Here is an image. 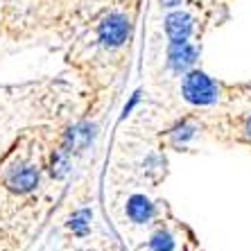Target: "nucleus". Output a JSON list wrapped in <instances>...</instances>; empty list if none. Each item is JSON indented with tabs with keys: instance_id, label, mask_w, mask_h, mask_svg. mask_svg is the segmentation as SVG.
<instances>
[{
	"instance_id": "obj_5",
	"label": "nucleus",
	"mask_w": 251,
	"mask_h": 251,
	"mask_svg": "<svg viewBox=\"0 0 251 251\" xmlns=\"http://www.w3.org/2000/svg\"><path fill=\"white\" fill-rule=\"evenodd\" d=\"M150 215H152V206L145 197H134L129 201V217L134 222H145Z\"/></svg>"
},
{
	"instance_id": "obj_3",
	"label": "nucleus",
	"mask_w": 251,
	"mask_h": 251,
	"mask_svg": "<svg viewBox=\"0 0 251 251\" xmlns=\"http://www.w3.org/2000/svg\"><path fill=\"white\" fill-rule=\"evenodd\" d=\"M193 29V18L183 12H175L165 18V32L172 41H183Z\"/></svg>"
},
{
	"instance_id": "obj_1",
	"label": "nucleus",
	"mask_w": 251,
	"mask_h": 251,
	"mask_svg": "<svg viewBox=\"0 0 251 251\" xmlns=\"http://www.w3.org/2000/svg\"><path fill=\"white\" fill-rule=\"evenodd\" d=\"M183 95L186 100L195 102V104H210L215 102L217 93H215V84L210 82L204 73H193L186 77L183 82Z\"/></svg>"
},
{
	"instance_id": "obj_7",
	"label": "nucleus",
	"mask_w": 251,
	"mask_h": 251,
	"mask_svg": "<svg viewBox=\"0 0 251 251\" xmlns=\"http://www.w3.org/2000/svg\"><path fill=\"white\" fill-rule=\"evenodd\" d=\"M154 249L156 251H172V240H170L168 235H158V238L154 240Z\"/></svg>"
},
{
	"instance_id": "obj_6",
	"label": "nucleus",
	"mask_w": 251,
	"mask_h": 251,
	"mask_svg": "<svg viewBox=\"0 0 251 251\" xmlns=\"http://www.w3.org/2000/svg\"><path fill=\"white\" fill-rule=\"evenodd\" d=\"M34 183H36V172L29 168L21 170L14 179H9V186H12L14 190H29Z\"/></svg>"
},
{
	"instance_id": "obj_2",
	"label": "nucleus",
	"mask_w": 251,
	"mask_h": 251,
	"mask_svg": "<svg viewBox=\"0 0 251 251\" xmlns=\"http://www.w3.org/2000/svg\"><path fill=\"white\" fill-rule=\"evenodd\" d=\"M129 36V21L120 14H113L102 23L100 27V39L104 46H120V43L127 41Z\"/></svg>"
},
{
	"instance_id": "obj_8",
	"label": "nucleus",
	"mask_w": 251,
	"mask_h": 251,
	"mask_svg": "<svg viewBox=\"0 0 251 251\" xmlns=\"http://www.w3.org/2000/svg\"><path fill=\"white\" fill-rule=\"evenodd\" d=\"M249 131H251V120H249Z\"/></svg>"
},
{
	"instance_id": "obj_4",
	"label": "nucleus",
	"mask_w": 251,
	"mask_h": 251,
	"mask_svg": "<svg viewBox=\"0 0 251 251\" xmlns=\"http://www.w3.org/2000/svg\"><path fill=\"white\" fill-rule=\"evenodd\" d=\"M193 61H195V48L190 43H186V39L183 41H172V46H170V64L176 70H181L186 66H190Z\"/></svg>"
}]
</instances>
